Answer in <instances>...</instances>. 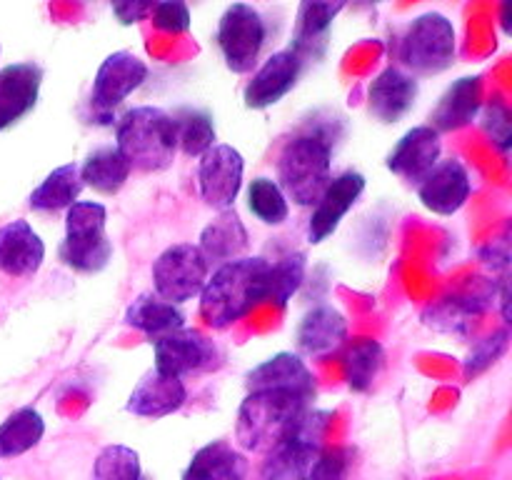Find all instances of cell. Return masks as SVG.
<instances>
[{"label":"cell","instance_id":"cell-32","mask_svg":"<svg viewBox=\"0 0 512 480\" xmlns=\"http://www.w3.org/2000/svg\"><path fill=\"white\" fill-rule=\"evenodd\" d=\"M490 295H495V290H488V293H473V295H455V298L440 300L438 305H430L428 308V313H425V323L443 330V333L465 335L470 320L488 308Z\"/></svg>","mask_w":512,"mask_h":480},{"label":"cell","instance_id":"cell-20","mask_svg":"<svg viewBox=\"0 0 512 480\" xmlns=\"http://www.w3.org/2000/svg\"><path fill=\"white\" fill-rule=\"evenodd\" d=\"M185 400H188V388H185L183 380L173 378V375H163L153 368L138 380L133 393L128 395L125 410L138 415V418L158 420L178 413Z\"/></svg>","mask_w":512,"mask_h":480},{"label":"cell","instance_id":"cell-33","mask_svg":"<svg viewBox=\"0 0 512 480\" xmlns=\"http://www.w3.org/2000/svg\"><path fill=\"white\" fill-rule=\"evenodd\" d=\"M305 253L295 250V253L283 255L275 263H268V273H265V303H275L278 308H285L295 293L300 290L305 280Z\"/></svg>","mask_w":512,"mask_h":480},{"label":"cell","instance_id":"cell-38","mask_svg":"<svg viewBox=\"0 0 512 480\" xmlns=\"http://www.w3.org/2000/svg\"><path fill=\"white\" fill-rule=\"evenodd\" d=\"M483 110V125L485 135L490 138V143L500 150V153H508L512 148V120H510V108L503 100H490Z\"/></svg>","mask_w":512,"mask_h":480},{"label":"cell","instance_id":"cell-25","mask_svg":"<svg viewBox=\"0 0 512 480\" xmlns=\"http://www.w3.org/2000/svg\"><path fill=\"white\" fill-rule=\"evenodd\" d=\"M248 243H250L248 228L243 225L240 215L230 208V210H223V213H218V218L210 220V223L205 225L203 233H200L198 250L203 253L205 263L208 265L218 263L220 268V265L230 263V260L243 258Z\"/></svg>","mask_w":512,"mask_h":480},{"label":"cell","instance_id":"cell-18","mask_svg":"<svg viewBox=\"0 0 512 480\" xmlns=\"http://www.w3.org/2000/svg\"><path fill=\"white\" fill-rule=\"evenodd\" d=\"M348 340V320L333 305H318L303 315L298 330H295V345L298 355L323 360L338 353Z\"/></svg>","mask_w":512,"mask_h":480},{"label":"cell","instance_id":"cell-6","mask_svg":"<svg viewBox=\"0 0 512 480\" xmlns=\"http://www.w3.org/2000/svg\"><path fill=\"white\" fill-rule=\"evenodd\" d=\"M455 50H458L455 28L443 13L418 15L395 40V58L413 78L448 70L455 60Z\"/></svg>","mask_w":512,"mask_h":480},{"label":"cell","instance_id":"cell-8","mask_svg":"<svg viewBox=\"0 0 512 480\" xmlns=\"http://www.w3.org/2000/svg\"><path fill=\"white\" fill-rule=\"evenodd\" d=\"M265 38H268L265 20L253 5L233 3L220 15L218 48L228 70H233L235 75L250 73L258 65Z\"/></svg>","mask_w":512,"mask_h":480},{"label":"cell","instance_id":"cell-1","mask_svg":"<svg viewBox=\"0 0 512 480\" xmlns=\"http://www.w3.org/2000/svg\"><path fill=\"white\" fill-rule=\"evenodd\" d=\"M265 258H238L220 265L200 293V315L215 330H225L265 303Z\"/></svg>","mask_w":512,"mask_h":480},{"label":"cell","instance_id":"cell-3","mask_svg":"<svg viewBox=\"0 0 512 480\" xmlns=\"http://www.w3.org/2000/svg\"><path fill=\"white\" fill-rule=\"evenodd\" d=\"M308 408H313V400L290 390H248L238 410L235 438L248 453H270Z\"/></svg>","mask_w":512,"mask_h":480},{"label":"cell","instance_id":"cell-12","mask_svg":"<svg viewBox=\"0 0 512 480\" xmlns=\"http://www.w3.org/2000/svg\"><path fill=\"white\" fill-rule=\"evenodd\" d=\"M303 68H305L303 60L288 48L270 55V58L255 70L253 78L248 80V85H245L243 90L245 108L265 110L270 108V105L280 103V100L295 88Z\"/></svg>","mask_w":512,"mask_h":480},{"label":"cell","instance_id":"cell-27","mask_svg":"<svg viewBox=\"0 0 512 480\" xmlns=\"http://www.w3.org/2000/svg\"><path fill=\"white\" fill-rule=\"evenodd\" d=\"M245 470L248 463L233 445L213 440L190 458L180 480H245Z\"/></svg>","mask_w":512,"mask_h":480},{"label":"cell","instance_id":"cell-30","mask_svg":"<svg viewBox=\"0 0 512 480\" xmlns=\"http://www.w3.org/2000/svg\"><path fill=\"white\" fill-rule=\"evenodd\" d=\"M130 165L125 163L123 155L118 153L115 145H103V148L93 150V153L85 158V163L80 165V178L83 185H90L93 190L103 195H115L123 190V185L128 183Z\"/></svg>","mask_w":512,"mask_h":480},{"label":"cell","instance_id":"cell-28","mask_svg":"<svg viewBox=\"0 0 512 480\" xmlns=\"http://www.w3.org/2000/svg\"><path fill=\"white\" fill-rule=\"evenodd\" d=\"M83 178H80L78 163H65L55 168L53 173L45 175L43 183L30 193L28 203L40 213H55V210H68L70 205L78 203L83 193Z\"/></svg>","mask_w":512,"mask_h":480},{"label":"cell","instance_id":"cell-7","mask_svg":"<svg viewBox=\"0 0 512 480\" xmlns=\"http://www.w3.org/2000/svg\"><path fill=\"white\" fill-rule=\"evenodd\" d=\"M108 210L95 200H78L65 213L60 260L78 273H100L113 258V240L105 233Z\"/></svg>","mask_w":512,"mask_h":480},{"label":"cell","instance_id":"cell-43","mask_svg":"<svg viewBox=\"0 0 512 480\" xmlns=\"http://www.w3.org/2000/svg\"><path fill=\"white\" fill-rule=\"evenodd\" d=\"M143 480H148V478H143Z\"/></svg>","mask_w":512,"mask_h":480},{"label":"cell","instance_id":"cell-35","mask_svg":"<svg viewBox=\"0 0 512 480\" xmlns=\"http://www.w3.org/2000/svg\"><path fill=\"white\" fill-rule=\"evenodd\" d=\"M248 208L260 223L280 225L288 220V198L280 190L278 180L255 178L248 188Z\"/></svg>","mask_w":512,"mask_h":480},{"label":"cell","instance_id":"cell-2","mask_svg":"<svg viewBox=\"0 0 512 480\" xmlns=\"http://www.w3.org/2000/svg\"><path fill=\"white\" fill-rule=\"evenodd\" d=\"M115 148L130 168L143 173L170 168L178 153L173 115L155 105L130 108L115 125Z\"/></svg>","mask_w":512,"mask_h":480},{"label":"cell","instance_id":"cell-10","mask_svg":"<svg viewBox=\"0 0 512 480\" xmlns=\"http://www.w3.org/2000/svg\"><path fill=\"white\" fill-rule=\"evenodd\" d=\"M155 345V370L183 380L185 375H200L218 370L223 353L208 335L195 328H180Z\"/></svg>","mask_w":512,"mask_h":480},{"label":"cell","instance_id":"cell-19","mask_svg":"<svg viewBox=\"0 0 512 480\" xmlns=\"http://www.w3.org/2000/svg\"><path fill=\"white\" fill-rule=\"evenodd\" d=\"M418 98V80L405 70L388 65L368 88V110L383 125H393L410 113Z\"/></svg>","mask_w":512,"mask_h":480},{"label":"cell","instance_id":"cell-34","mask_svg":"<svg viewBox=\"0 0 512 480\" xmlns=\"http://www.w3.org/2000/svg\"><path fill=\"white\" fill-rule=\"evenodd\" d=\"M173 125L178 150H183L188 158H200L215 145V123L208 110L180 108L173 115Z\"/></svg>","mask_w":512,"mask_h":480},{"label":"cell","instance_id":"cell-29","mask_svg":"<svg viewBox=\"0 0 512 480\" xmlns=\"http://www.w3.org/2000/svg\"><path fill=\"white\" fill-rule=\"evenodd\" d=\"M385 365V350L373 338H355L343 355L345 383L353 393H368Z\"/></svg>","mask_w":512,"mask_h":480},{"label":"cell","instance_id":"cell-4","mask_svg":"<svg viewBox=\"0 0 512 480\" xmlns=\"http://www.w3.org/2000/svg\"><path fill=\"white\" fill-rule=\"evenodd\" d=\"M333 148L320 133H305L288 140L278 158V180L285 198L300 208H310L320 200L323 190L333 180Z\"/></svg>","mask_w":512,"mask_h":480},{"label":"cell","instance_id":"cell-17","mask_svg":"<svg viewBox=\"0 0 512 480\" xmlns=\"http://www.w3.org/2000/svg\"><path fill=\"white\" fill-rule=\"evenodd\" d=\"M43 68L33 60L0 68V133L23 120L38 105Z\"/></svg>","mask_w":512,"mask_h":480},{"label":"cell","instance_id":"cell-15","mask_svg":"<svg viewBox=\"0 0 512 480\" xmlns=\"http://www.w3.org/2000/svg\"><path fill=\"white\" fill-rule=\"evenodd\" d=\"M473 193V180L460 160H440L418 183V198L428 210L438 215H453L468 203Z\"/></svg>","mask_w":512,"mask_h":480},{"label":"cell","instance_id":"cell-22","mask_svg":"<svg viewBox=\"0 0 512 480\" xmlns=\"http://www.w3.org/2000/svg\"><path fill=\"white\" fill-rule=\"evenodd\" d=\"M45 260V243L28 220H10L0 228V273L30 278Z\"/></svg>","mask_w":512,"mask_h":480},{"label":"cell","instance_id":"cell-23","mask_svg":"<svg viewBox=\"0 0 512 480\" xmlns=\"http://www.w3.org/2000/svg\"><path fill=\"white\" fill-rule=\"evenodd\" d=\"M245 385L248 390H290L315 400V378L298 353H275L273 358L263 360L245 375Z\"/></svg>","mask_w":512,"mask_h":480},{"label":"cell","instance_id":"cell-13","mask_svg":"<svg viewBox=\"0 0 512 480\" xmlns=\"http://www.w3.org/2000/svg\"><path fill=\"white\" fill-rule=\"evenodd\" d=\"M148 80V65L130 50L110 53L100 63L93 80V105L103 113L118 108L130 93L140 88Z\"/></svg>","mask_w":512,"mask_h":480},{"label":"cell","instance_id":"cell-11","mask_svg":"<svg viewBox=\"0 0 512 480\" xmlns=\"http://www.w3.org/2000/svg\"><path fill=\"white\" fill-rule=\"evenodd\" d=\"M245 160L238 148L228 143H215L208 153L200 155L198 188L200 198L215 210H230L243 188Z\"/></svg>","mask_w":512,"mask_h":480},{"label":"cell","instance_id":"cell-26","mask_svg":"<svg viewBox=\"0 0 512 480\" xmlns=\"http://www.w3.org/2000/svg\"><path fill=\"white\" fill-rule=\"evenodd\" d=\"M125 323L130 328L140 330L150 343L168 338L170 333H178L185 328V315L178 305L168 303V300L158 298L155 293H143L128 305L125 310Z\"/></svg>","mask_w":512,"mask_h":480},{"label":"cell","instance_id":"cell-5","mask_svg":"<svg viewBox=\"0 0 512 480\" xmlns=\"http://www.w3.org/2000/svg\"><path fill=\"white\" fill-rule=\"evenodd\" d=\"M333 413L308 408L295 418L285 438L265 453L260 480H308L310 468L323 453V440Z\"/></svg>","mask_w":512,"mask_h":480},{"label":"cell","instance_id":"cell-36","mask_svg":"<svg viewBox=\"0 0 512 480\" xmlns=\"http://www.w3.org/2000/svg\"><path fill=\"white\" fill-rule=\"evenodd\" d=\"M138 450L128 445H108L93 465V480H143Z\"/></svg>","mask_w":512,"mask_h":480},{"label":"cell","instance_id":"cell-24","mask_svg":"<svg viewBox=\"0 0 512 480\" xmlns=\"http://www.w3.org/2000/svg\"><path fill=\"white\" fill-rule=\"evenodd\" d=\"M480 108H483V83L478 75H465L440 95L438 105L430 113V128L438 135L453 133L473 123Z\"/></svg>","mask_w":512,"mask_h":480},{"label":"cell","instance_id":"cell-21","mask_svg":"<svg viewBox=\"0 0 512 480\" xmlns=\"http://www.w3.org/2000/svg\"><path fill=\"white\" fill-rule=\"evenodd\" d=\"M340 10H345L343 0L338 3H313V0L300 3L288 50H293L303 63L323 58L330 43V28Z\"/></svg>","mask_w":512,"mask_h":480},{"label":"cell","instance_id":"cell-14","mask_svg":"<svg viewBox=\"0 0 512 480\" xmlns=\"http://www.w3.org/2000/svg\"><path fill=\"white\" fill-rule=\"evenodd\" d=\"M365 190V175L358 170H345L338 178L328 183L320 200L315 203L313 215L308 220V240L313 245L323 243L325 238L335 233L343 223L345 215L350 213L355 203L360 200Z\"/></svg>","mask_w":512,"mask_h":480},{"label":"cell","instance_id":"cell-40","mask_svg":"<svg viewBox=\"0 0 512 480\" xmlns=\"http://www.w3.org/2000/svg\"><path fill=\"white\" fill-rule=\"evenodd\" d=\"M153 23L155 28L163 33L180 35L190 30V10L188 5L180 0H163V3H153Z\"/></svg>","mask_w":512,"mask_h":480},{"label":"cell","instance_id":"cell-31","mask_svg":"<svg viewBox=\"0 0 512 480\" xmlns=\"http://www.w3.org/2000/svg\"><path fill=\"white\" fill-rule=\"evenodd\" d=\"M45 420L33 405L18 408L0 423V460L18 458L43 440Z\"/></svg>","mask_w":512,"mask_h":480},{"label":"cell","instance_id":"cell-41","mask_svg":"<svg viewBox=\"0 0 512 480\" xmlns=\"http://www.w3.org/2000/svg\"><path fill=\"white\" fill-rule=\"evenodd\" d=\"M150 10H153V3H148V0H125V3H113V13L115 18L120 20V25L140 23Z\"/></svg>","mask_w":512,"mask_h":480},{"label":"cell","instance_id":"cell-39","mask_svg":"<svg viewBox=\"0 0 512 480\" xmlns=\"http://www.w3.org/2000/svg\"><path fill=\"white\" fill-rule=\"evenodd\" d=\"M353 453L350 448H323L310 468L308 480H348Z\"/></svg>","mask_w":512,"mask_h":480},{"label":"cell","instance_id":"cell-9","mask_svg":"<svg viewBox=\"0 0 512 480\" xmlns=\"http://www.w3.org/2000/svg\"><path fill=\"white\" fill-rule=\"evenodd\" d=\"M210 265L193 243H175L165 248L153 263L155 295L168 303L180 305L203 293L208 283Z\"/></svg>","mask_w":512,"mask_h":480},{"label":"cell","instance_id":"cell-42","mask_svg":"<svg viewBox=\"0 0 512 480\" xmlns=\"http://www.w3.org/2000/svg\"><path fill=\"white\" fill-rule=\"evenodd\" d=\"M483 260H485V263H488V265H493V270L508 268V263H510L508 240H500V243L488 245V248L483 250Z\"/></svg>","mask_w":512,"mask_h":480},{"label":"cell","instance_id":"cell-16","mask_svg":"<svg viewBox=\"0 0 512 480\" xmlns=\"http://www.w3.org/2000/svg\"><path fill=\"white\" fill-rule=\"evenodd\" d=\"M440 150H443L440 135L430 125H415L395 143L385 165L405 183L418 185L440 163Z\"/></svg>","mask_w":512,"mask_h":480},{"label":"cell","instance_id":"cell-37","mask_svg":"<svg viewBox=\"0 0 512 480\" xmlns=\"http://www.w3.org/2000/svg\"><path fill=\"white\" fill-rule=\"evenodd\" d=\"M508 340H510L508 330H495L493 335L480 340V343L470 350L468 360H465V378L468 380L478 378V375L485 373L490 365L498 363V360L505 355V350H508Z\"/></svg>","mask_w":512,"mask_h":480}]
</instances>
